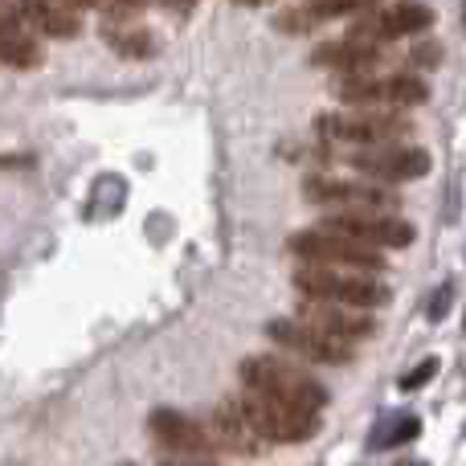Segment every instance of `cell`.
Instances as JSON below:
<instances>
[{"instance_id":"obj_9","label":"cell","mask_w":466,"mask_h":466,"mask_svg":"<svg viewBox=\"0 0 466 466\" xmlns=\"http://www.w3.org/2000/svg\"><path fill=\"white\" fill-rule=\"evenodd\" d=\"M323 221L328 226L319 229H331L348 241H360L369 249H401L418 238L410 221H401L397 213H328Z\"/></svg>"},{"instance_id":"obj_23","label":"cell","mask_w":466,"mask_h":466,"mask_svg":"<svg viewBox=\"0 0 466 466\" xmlns=\"http://www.w3.org/2000/svg\"><path fill=\"white\" fill-rule=\"evenodd\" d=\"M413 62L418 66H442V46H418L413 49Z\"/></svg>"},{"instance_id":"obj_31","label":"cell","mask_w":466,"mask_h":466,"mask_svg":"<svg viewBox=\"0 0 466 466\" xmlns=\"http://www.w3.org/2000/svg\"><path fill=\"white\" fill-rule=\"evenodd\" d=\"M90 5H103V0H90Z\"/></svg>"},{"instance_id":"obj_20","label":"cell","mask_w":466,"mask_h":466,"mask_svg":"<svg viewBox=\"0 0 466 466\" xmlns=\"http://www.w3.org/2000/svg\"><path fill=\"white\" fill-rule=\"evenodd\" d=\"M369 5H377V0H315V5H307V8H311L315 21H323V16H339V13H360V8H369Z\"/></svg>"},{"instance_id":"obj_25","label":"cell","mask_w":466,"mask_h":466,"mask_svg":"<svg viewBox=\"0 0 466 466\" xmlns=\"http://www.w3.org/2000/svg\"><path fill=\"white\" fill-rule=\"evenodd\" d=\"M160 5H168V8H193L197 0H160Z\"/></svg>"},{"instance_id":"obj_17","label":"cell","mask_w":466,"mask_h":466,"mask_svg":"<svg viewBox=\"0 0 466 466\" xmlns=\"http://www.w3.org/2000/svg\"><path fill=\"white\" fill-rule=\"evenodd\" d=\"M16 13H21V21L29 25V29L46 33V37H74L78 33V16H74L70 5H62V0H13Z\"/></svg>"},{"instance_id":"obj_1","label":"cell","mask_w":466,"mask_h":466,"mask_svg":"<svg viewBox=\"0 0 466 466\" xmlns=\"http://www.w3.org/2000/svg\"><path fill=\"white\" fill-rule=\"evenodd\" d=\"M241 380H246L249 393H262V397H270V401L295 405V410H303V413H319L323 405H328V389H323L311 372L282 360V356H274V352L241 360Z\"/></svg>"},{"instance_id":"obj_4","label":"cell","mask_w":466,"mask_h":466,"mask_svg":"<svg viewBox=\"0 0 466 466\" xmlns=\"http://www.w3.org/2000/svg\"><path fill=\"white\" fill-rule=\"evenodd\" d=\"M336 95L348 106H360V111H405V106H418L430 98L426 82L413 78V74H385V78H372L369 74H352L336 86Z\"/></svg>"},{"instance_id":"obj_2","label":"cell","mask_w":466,"mask_h":466,"mask_svg":"<svg viewBox=\"0 0 466 466\" xmlns=\"http://www.w3.org/2000/svg\"><path fill=\"white\" fill-rule=\"evenodd\" d=\"M295 287L303 290V299H319V303H339V307H372L389 303V287L377 282L372 274L360 270H328V266H303L295 270Z\"/></svg>"},{"instance_id":"obj_11","label":"cell","mask_w":466,"mask_h":466,"mask_svg":"<svg viewBox=\"0 0 466 466\" xmlns=\"http://www.w3.org/2000/svg\"><path fill=\"white\" fill-rule=\"evenodd\" d=\"M147 434H152V442L160 446V451L180 454V459H205V454L218 451L213 438H209V430H205L197 418L180 413V410H152V418H147Z\"/></svg>"},{"instance_id":"obj_19","label":"cell","mask_w":466,"mask_h":466,"mask_svg":"<svg viewBox=\"0 0 466 466\" xmlns=\"http://www.w3.org/2000/svg\"><path fill=\"white\" fill-rule=\"evenodd\" d=\"M103 37L111 41V46L119 49L123 57H152L156 54V41L147 37L144 29H119V25H106Z\"/></svg>"},{"instance_id":"obj_21","label":"cell","mask_w":466,"mask_h":466,"mask_svg":"<svg viewBox=\"0 0 466 466\" xmlns=\"http://www.w3.org/2000/svg\"><path fill=\"white\" fill-rule=\"evenodd\" d=\"M434 372H438V360H421V364H413L410 372H401V389H405V393H413V389H421L430 377H434Z\"/></svg>"},{"instance_id":"obj_15","label":"cell","mask_w":466,"mask_h":466,"mask_svg":"<svg viewBox=\"0 0 466 466\" xmlns=\"http://www.w3.org/2000/svg\"><path fill=\"white\" fill-rule=\"evenodd\" d=\"M0 62L13 70H33L41 62V46L33 29L21 21L13 0H0Z\"/></svg>"},{"instance_id":"obj_13","label":"cell","mask_w":466,"mask_h":466,"mask_svg":"<svg viewBox=\"0 0 466 466\" xmlns=\"http://www.w3.org/2000/svg\"><path fill=\"white\" fill-rule=\"evenodd\" d=\"M430 25H434V8L421 5V0H401V5L385 8V13L369 16V21H360L352 29V37H364V41H377V46H385V41H393V37L426 33Z\"/></svg>"},{"instance_id":"obj_7","label":"cell","mask_w":466,"mask_h":466,"mask_svg":"<svg viewBox=\"0 0 466 466\" xmlns=\"http://www.w3.org/2000/svg\"><path fill=\"white\" fill-rule=\"evenodd\" d=\"M348 164L356 172H364L372 185H405V180H421L430 172V152L413 144H377L352 147Z\"/></svg>"},{"instance_id":"obj_27","label":"cell","mask_w":466,"mask_h":466,"mask_svg":"<svg viewBox=\"0 0 466 466\" xmlns=\"http://www.w3.org/2000/svg\"><path fill=\"white\" fill-rule=\"evenodd\" d=\"M397 466H426V462H413V459H405V462H397Z\"/></svg>"},{"instance_id":"obj_3","label":"cell","mask_w":466,"mask_h":466,"mask_svg":"<svg viewBox=\"0 0 466 466\" xmlns=\"http://www.w3.org/2000/svg\"><path fill=\"white\" fill-rule=\"evenodd\" d=\"M287 249L295 258H303L307 266H328V270H360V274H377L385 270V258L377 249L360 246V241H348L331 229H303L290 233Z\"/></svg>"},{"instance_id":"obj_12","label":"cell","mask_w":466,"mask_h":466,"mask_svg":"<svg viewBox=\"0 0 466 466\" xmlns=\"http://www.w3.org/2000/svg\"><path fill=\"white\" fill-rule=\"evenodd\" d=\"M299 319L311 323V328L328 331V336L344 339V344H360L377 331V319L372 311H360V307H339V303H319V299H303L299 307Z\"/></svg>"},{"instance_id":"obj_16","label":"cell","mask_w":466,"mask_h":466,"mask_svg":"<svg viewBox=\"0 0 466 466\" xmlns=\"http://www.w3.org/2000/svg\"><path fill=\"white\" fill-rule=\"evenodd\" d=\"M385 57V49L377 41H364V37H352L348 33L344 41H331V46H319L315 49V66H328V70H339L344 78L352 74H369L372 66Z\"/></svg>"},{"instance_id":"obj_22","label":"cell","mask_w":466,"mask_h":466,"mask_svg":"<svg viewBox=\"0 0 466 466\" xmlns=\"http://www.w3.org/2000/svg\"><path fill=\"white\" fill-rule=\"evenodd\" d=\"M454 290H459V282H454V279H446V282H442V290H438V295L430 299V319H446V315H451Z\"/></svg>"},{"instance_id":"obj_8","label":"cell","mask_w":466,"mask_h":466,"mask_svg":"<svg viewBox=\"0 0 466 466\" xmlns=\"http://www.w3.org/2000/svg\"><path fill=\"white\" fill-rule=\"evenodd\" d=\"M307 201L323 205V209L331 213H397L401 209V201H397V193H389V188L372 185V180H307L303 185Z\"/></svg>"},{"instance_id":"obj_18","label":"cell","mask_w":466,"mask_h":466,"mask_svg":"<svg viewBox=\"0 0 466 466\" xmlns=\"http://www.w3.org/2000/svg\"><path fill=\"white\" fill-rule=\"evenodd\" d=\"M421 434V421L413 413H385L380 426L372 430V451H393V446H405Z\"/></svg>"},{"instance_id":"obj_14","label":"cell","mask_w":466,"mask_h":466,"mask_svg":"<svg viewBox=\"0 0 466 466\" xmlns=\"http://www.w3.org/2000/svg\"><path fill=\"white\" fill-rule=\"evenodd\" d=\"M209 438L218 451L226 454H238V459H258V454L266 451V442L254 434V426L246 421V413L238 410V401L233 397H226V401H218V410H213L209 418Z\"/></svg>"},{"instance_id":"obj_24","label":"cell","mask_w":466,"mask_h":466,"mask_svg":"<svg viewBox=\"0 0 466 466\" xmlns=\"http://www.w3.org/2000/svg\"><path fill=\"white\" fill-rule=\"evenodd\" d=\"M160 466H218V462H209V459H180V454H164Z\"/></svg>"},{"instance_id":"obj_5","label":"cell","mask_w":466,"mask_h":466,"mask_svg":"<svg viewBox=\"0 0 466 466\" xmlns=\"http://www.w3.org/2000/svg\"><path fill=\"white\" fill-rule=\"evenodd\" d=\"M413 131V123L397 111H352V115H323L319 136L344 147H377V144H401Z\"/></svg>"},{"instance_id":"obj_29","label":"cell","mask_w":466,"mask_h":466,"mask_svg":"<svg viewBox=\"0 0 466 466\" xmlns=\"http://www.w3.org/2000/svg\"><path fill=\"white\" fill-rule=\"evenodd\" d=\"M123 5H127V8H131V5H139V0H123Z\"/></svg>"},{"instance_id":"obj_10","label":"cell","mask_w":466,"mask_h":466,"mask_svg":"<svg viewBox=\"0 0 466 466\" xmlns=\"http://www.w3.org/2000/svg\"><path fill=\"white\" fill-rule=\"evenodd\" d=\"M266 336H270L274 344H282L287 352H299L315 364H348L356 352L352 344H344V339L328 336V331L311 328V323H303V319H270L266 323Z\"/></svg>"},{"instance_id":"obj_30","label":"cell","mask_w":466,"mask_h":466,"mask_svg":"<svg viewBox=\"0 0 466 466\" xmlns=\"http://www.w3.org/2000/svg\"><path fill=\"white\" fill-rule=\"evenodd\" d=\"M119 466H136V462H119Z\"/></svg>"},{"instance_id":"obj_6","label":"cell","mask_w":466,"mask_h":466,"mask_svg":"<svg viewBox=\"0 0 466 466\" xmlns=\"http://www.w3.org/2000/svg\"><path fill=\"white\" fill-rule=\"evenodd\" d=\"M238 410L246 413V421L254 426V434L262 442H307V438L319 434V418L315 413H303L295 405H282V401H270L262 393H238L233 397Z\"/></svg>"},{"instance_id":"obj_26","label":"cell","mask_w":466,"mask_h":466,"mask_svg":"<svg viewBox=\"0 0 466 466\" xmlns=\"http://www.w3.org/2000/svg\"><path fill=\"white\" fill-rule=\"evenodd\" d=\"M62 5H70V8H78V5H90V0H62Z\"/></svg>"},{"instance_id":"obj_28","label":"cell","mask_w":466,"mask_h":466,"mask_svg":"<svg viewBox=\"0 0 466 466\" xmlns=\"http://www.w3.org/2000/svg\"><path fill=\"white\" fill-rule=\"evenodd\" d=\"M238 5H266V0H238Z\"/></svg>"}]
</instances>
